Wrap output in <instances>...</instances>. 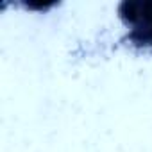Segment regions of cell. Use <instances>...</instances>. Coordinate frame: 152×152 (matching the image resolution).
I'll return each mask as SVG.
<instances>
[{"mask_svg":"<svg viewBox=\"0 0 152 152\" xmlns=\"http://www.w3.org/2000/svg\"><path fill=\"white\" fill-rule=\"evenodd\" d=\"M118 16L131 31L150 27L152 0H124L118 6Z\"/></svg>","mask_w":152,"mask_h":152,"instance_id":"cell-1","label":"cell"},{"mask_svg":"<svg viewBox=\"0 0 152 152\" xmlns=\"http://www.w3.org/2000/svg\"><path fill=\"white\" fill-rule=\"evenodd\" d=\"M129 39L136 47H148V48H152V25L145 27V29L129 31Z\"/></svg>","mask_w":152,"mask_h":152,"instance_id":"cell-2","label":"cell"}]
</instances>
